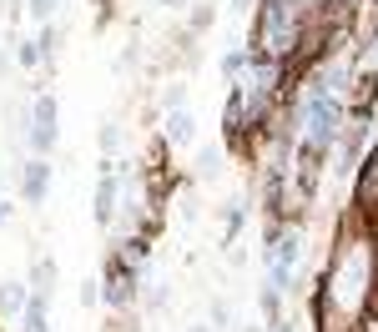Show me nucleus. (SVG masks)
Here are the masks:
<instances>
[{
  "label": "nucleus",
  "mask_w": 378,
  "mask_h": 332,
  "mask_svg": "<svg viewBox=\"0 0 378 332\" xmlns=\"http://www.w3.org/2000/svg\"><path fill=\"white\" fill-rule=\"evenodd\" d=\"M50 277H56V262H36V297L50 292Z\"/></svg>",
  "instance_id": "nucleus-8"
},
{
  "label": "nucleus",
  "mask_w": 378,
  "mask_h": 332,
  "mask_svg": "<svg viewBox=\"0 0 378 332\" xmlns=\"http://www.w3.org/2000/svg\"><path fill=\"white\" fill-rule=\"evenodd\" d=\"M192 332H207V327H192Z\"/></svg>",
  "instance_id": "nucleus-12"
},
{
  "label": "nucleus",
  "mask_w": 378,
  "mask_h": 332,
  "mask_svg": "<svg viewBox=\"0 0 378 332\" xmlns=\"http://www.w3.org/2000/svg\"><path fill=\"white\" fill-rule=\"evenodd\" d=\"M45 172H50L45 161H31L26 166V201H40L45 197Z\"/></svg>",
  "instance_id": "nucleus-3"
},
{
  "label": "nucleus",
  "mask_w": 378,
  "mask_h": 332,
  "mask_svg": "<svg viewBox=\"0 0 378 332\" xmlns=\"http://www.w3.org/2000/svg\"><path fill=\"white\" fill-rule=\"evenodd\" d=\"M232 11H247V0H232Z\"/></svg>",
  "instance_id": "nucleus-10"
},
{
  "label": "nucleus",
  "mask_w": 378,
  "mask_h": 332,
  "mask_svg": "<svg viewBox=\"0 0 378 332\" xmlns=\"http://www.w3.org/2000/svg\"><path fill=\"white\" fill-rule=\"evenodd\" d=\"M16 307H26V292H21V282H6L0 287V312H16Z\"/></svg>",
  "instance_id": "nucleus-6"
},
{
  "label": "nucleus",
  "mask_w": 378,
  "mask_h": 332,
  "mask_svg": "<svg viewBox=\"0 0 378 332\" xmlns=\"http://www.w3.org/2000/svg\"><path fill=\"white\" fill-rule=\"evenodd\" d=\"M31 141H36L40 151L56 146V101H50V96L36 101V131H31Z\"/></svg>",
  "instance_id": "nucleus-1"
},
{
  "label": "nucleus",
  "mask_w": 378,
  "mask_h": 332,
  "mask_svg": "<svg viewBox=\"0 0 378 332\" xmlns=\"http://www.w3.org/2000/svg\"><path fill=\"white\" fill-rule=\"evenodd\" d=\"M26 332H45V297H36L26 307Z\"/></svg>",
  "instance_id": "nucleus-7"
},
{
  "label": "nucleus",
  "mask_w": 378,
  "mask_h": 332,
  "mask_svg": "<svg viewBox=\"0 0 378 332\" xmlns=\"http://www.w3.org/2000/svg\"><path fill=\"white\" fill-rule=\"evenodd\" d=\"M0 71H6V55H0Z\"/></svg>",
  "instance_id": "nucleus-11"
},
{
  "label": "nucleus",
  "mask_w": 378,
  "mask_h": 332,
  "mask_svg": "<svg viewBox=\"0 0 378 332\" xmlns=\"http://www.w3.org/2000/svg\"><path fill=\"white\" fill-rule=\"evenodd\" d=\"M112 201H117V177L106 172L101 177V192H96V221H112Z\"/></svg>",
  "instance_id": "nucleus-4"
},
{
  "label": "nucleus",
  "mask_w": 378,
  "mask_h": 332,
  "mask_svg": "<svg viewBox=\"0 0 378 332\" xmlns=\"http://www.w3.org/2000/svg\"><path fill=\"white\" fill-rule=\"evenodd\" d=\"M313 136L318 141H333V126H338V111H333V101L328 96H313Z\"/></svg>",
  "instance_id": "nucleus-2"
},
{
  "label": "nucleus",
  "mask_w": 378,
  "mask_h": 332,
  "mask_svg": "<svg viewBox=\"0 0 378 332\" xmlns=\"http://www.w3.org/2000/svg\"><path fill=\"white\" fill-rule=\"evenodd\" d=\"M167 136H172V141H192V116H187V111H172Z\"/></svg>",
  "instance_id": "nucleus-5"
},
{
  "label": "nucleus",
  "mask_w": 378,
  "mask_h": 332,
  "mask_svg": "<svg viewBox=\"0 0 378 332\" xmlns=\"http://www.w3.org/2000/svg\"><path fill=\"white\" fill-rule=\"evenodd\" d=\"M31 11H36V16L45 21V16H50V0H31Z\"/></svg>",
  "instance_id": "nucleus-9"
}]
</instances>
